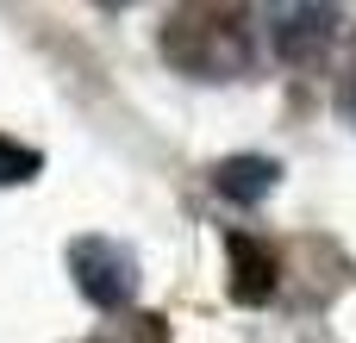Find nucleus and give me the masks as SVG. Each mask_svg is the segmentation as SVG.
I'll return each instance as SVG.
<instances>
[{
	"mask_svg": "<svg viewBox=\"0 0 356 343\" xmlns=\"http://www.w3.org/2000/svg\"><path fill=\"white\" fill-rule=\"evenodd\" d=\"M163 56L194 81H232L250 69V37L244 19L225 6H181L163 25Z\"/></svg>",
	"mask_w": 356,
	"mask_h": 343,
	"instance_id": "nucleus-1",
	"label": "nucleus"
},
{
	"mask_svg": "<svg viewBox=\"0 0 356 343\" xmlns=\"http://www.w3.org/2000/svg\"><path fill=\"white\" fill-rule=\"evenodd\" d=\"M69 269H75V287L94 300V306H125L138 294V262L131 250H119L113 237H75L69 244Z\"/></svg>",
	"mask_w": 356,
	"mask_h": 343,
	"instance_id": "nucleus-2",
	"label": "nucleus"
},
{
	"mask_svg": "<svg viewBox=\"0 0 356 343\" xmlns=\"http://www.w3.org/2000/svg\"><path fill=\"white\" fill-rule=\"evenodd\" d=\"M338 37V6H282L275 12V50L288 62H319Z\"/></svg>",
	"mask_w": 356,
	"mask_h": 343,
	"instance_id": "nucleus-3",
	"label": "nucleus"
},
{
	"mask_svg": "<svg viewBox=\"0 0 356 343\" xmlns=\"http://www.w3.org/2000/svg\"><path fill=\"white\" fill-rule=\"evenodd\" d=\"M225 262H232V275H225V294L238 300V306H263L269 294H275V256L257 244V237H244V231H232L225 237Z\"/></svg>",
	"mask_w": 356,
	"mask_h": 343,
	"instance_id": "nucleus-4",
	"label": "nucleus"
},
{
	"mask_svg": "<svg viewBox=\"0 0 356 343\" xmlns=\"http://www.w3.org/2000/svg\"><path fill=\"white\" fill-rule=\"evenodd\" d=\"M275 181H282V162H269V156H225L213 169V187L232 206H263L275 194Z\"/></svg>",
	"mask_w": 356,
	"mask_h": 343,
	"instance_id": "nucleus-5",
	"label": "nucleus"
},
{
	"mask_svg": "<svg viewBox=\"0 0 356 343\" xmlns=\"http://www.w3.org/2000/svg\"><path fill=\"white\" fill-rule=\"evenodd\" d=\"M38 169H44V156H38V150H25V144L0 137V187H19V181H31Z\"/></svg>",
	"mask_w": 356,
	"mask_h": 343,
	"instance_id": "nucleus-6",
	"label": "nucleus"
},
{
	"mask_svg": "<svg viewBox=\"0 0 356 343\" xmlns=\"http://www.w3.org/2000/svg\"><path fill=\"white\" fill-rule=\"evenodd\" d=\"M338 106L356 119V62H350V75H344V87H338Z\"/></svg>",
	"mask_w": 356,
	"mask_h": 343,
	"instance_id": "nucleus-7",
	"label": "nucleus"
}]
</instances>
